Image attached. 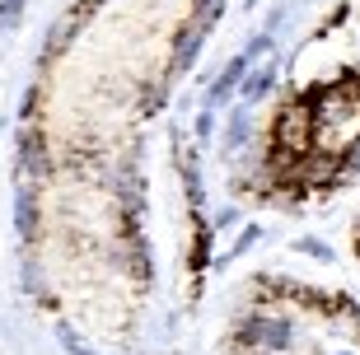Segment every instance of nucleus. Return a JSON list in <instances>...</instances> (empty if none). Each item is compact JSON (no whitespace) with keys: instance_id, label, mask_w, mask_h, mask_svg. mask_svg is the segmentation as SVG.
<instances>
[{"instance_id":"obj_1","label":"nucleus","mask_w":360,"mask_h":355,"mask_svg":"<svg viewBox=\"0 0 360 355\" xmlns=\"http://www.w3.org/2000/svg\"><path fill=\"white\" fill-rule=\"evenodd\" d=\"M290 342H295L290 318H267V314H253V318H248V323L239 328V346H262L267 355H281Z\"/></svg>"},{"instance_id":"obj_2","label":"nucleus","mask_w":360,"mask_h":355,"mask_svg":"<svg viewBox=\"0 0 360 355\" xmlns=\"http://www.w3.org/2000/svg\"><path fill=\"white\" fill-rule=\"evenodd\" d=\"M248 61H253L248 52L229 56V61H225V70H220V75L211 79V89H206V108L229 103V98H234V89H243V79H248Z\"/></svg>"},{"instance_id":"obj_3","label":"nucleus","mask_w":360,"mask_h":355,"mask_svg":"<svg viewBox=\"0 0 360 355\" xmlns=\"http://www.w3.org/2000/svg\"><path fill=\"white\" fill-rule=\"evenodd\" d=\"M201 47H206V33H201L197 24H187V28H178V38H174V61H169V79L187 75V70L197 66V56H201Z\"/></svg>"},{"instance_id":"obj_4","label":"nucleus","mask_w":360,"mask_h":355,"mask_svg":"<svg viewBox=\"0 0 360 355\" xmlns=\"http://www.w3.org/2000/svg\"><path fill=\"white\" fill-rule=\"evenodd\" d=\"M19 169L33 173V178H42V173L52 169V155H47V136H42L38 127H24V131H19Z\"/></svg>"},{"instance_id":"obj_5","label":"nucleus","mask_w":360,"mask_h":355,"mask_svg":"<svg viewBox=\"0 0 360 355\" xmlns=\"http://www.w3.org/2000/svg\"><path fill=\"white\" fill-rule=\"evenodd\" d=\"M14 229H19V238L38 234V197H33V187L14 192Z\"/></svg>"},{"instance_id":"obj_6","label":"nucleus","mask_w":360,"mask_h":355,"mask_svg":"<svg viewBox=\"0 0 360 355\" xmlns=\"http://www.w3.org/2000/svg\"><path fill=\"white\" fill-rule=\"evenodd\" d=\"M271 84H276V61H267V66H257L253 75L243 79V103H257V98H267L271 93Z\"/></svg>"},{"instance_id":"obj_7","label":"nucleus","mask_w":360,"mask_h":355,"mask_svg":"<svg viewBox=\"0 0 360 355\" xmlns=\"http://www.w3.org/2000/svg\"><path fill=\"white\" fill-rule=\"evenodd\" d=\"M70 38H75V14L56 19V24L47 28V38H42V61H47V56H56V52H61V47H66Z\"/></svg>"},{"instance_id":"obj_8","label":"nucleus","mask_w":360,"mask_h":355,"mask_svg":"<svg viewBox=\"0 0 360 355\" xmlns=\"http://www.w3.org/2000/svg\"><path fill=\"white\" fill-rule=\"evenodd\" d=\"M225 5H229V0H192V24H197L201 33H211L215 19L225 14Z\"/></svg>"},{"instance_id":"obj_9","label":"nucleus","mask_w":360,"mask_h":355,"mask_svg":"<svg viewBox=\"0 0 360 355\" xmlns=\"http://www.w3.org/2000/svg\"><path fill=\"white\" fill-rule=\"evenodd\" d=\"M239 145H248V108H234L225 127V150H239Z\"/></svg>"},{"instance_id":"obj_10","label":"nucleus","mask_w":360,"mask_h":355,"mask_svg":"<svg viewBox=\"0 0 360 355\" xmlns=\"http://www.w3.org/2000/svg\"><path fill=\"white\" fill-rule=\"evenodd\" d=\"M211 234L215 229H206V224L197 229V243H192V271H206V266H211Z\"/></svg>"},{"instance_id":"obj_11","label":"nucleus","mask_w":360,"mask_h":355,"mask_svg":"<svg viewBox=\"0 0 360 355\" xmlns=\"http://www.w3.org/2000/svg\"><path fill=\"white\" fill-rule=\"evenodd\" d=\"M295 252H304V257H319V262H333V248H328L323 238H295Z\"/></svg>"},{"instance_id":"obj_12","label":"nucleus","mask_w":360,"mask_h":355,"mask_svg":"<svg viewBox=\"0 0 360 355\" xmlns=\"http://www.w3.org/2000/svg\"><path fill=\"white\" fill-rule=\"evenodd\" d=\"M257 238H262V229H257V224H248V229H243V234H239V243H234V248H229L225 257H220V262H229V257H243V252L253 248Z\"/></svg>"},{"instance_id":"obj_13","label":"nucleus","mask_w":360,"mask_h":355,"mask_svg":"<svg viewBox=\"0 0 360 355\" xmlns=\"http://www.w3.org/2000/svg\"><path fill=\"white\" fill-rule=\"evenodd\" d=\"M24 5L28 0H0V28H14L24 19Z\"/></svg>"},{"instance_id":"obj_14","label":"nucleus","mask_w":360,"mask_h":355,"mask_svg":"<svg viewBox=\"0 0 360 355\" xmlns=\"http://www.w3.org/2000/svg\"><path fill=\"white\" fill-rule=\"evenodd\" d=\"M56 342L66 346V351H70V355H94V351H89V346H84V342H80V337H75V332H70V328H66V323H61V328H56Z\"/></svg>"},{"instance_id":"obj_15","label":"nucleus","mask_w":360,"mask_h":355,"mask_svg":"<svg viewBox=\"0 0 360 355\" xmlns=\"http://www.w3.org/2000/svg\"><path fill=\"white\" fill-rule=\"evenodd\" d=\"M243 52H248V56H262V52H271V33H257V38L248 42Z\"/></svg>"},{"instance_id":"obj_16","label":"nucleus","mask_w":360,"mask_h":355,"mask_svg":"<svg viewBox=\"0 0 360 355\" xmlns=\"http://www.w3.org/2000/svg\"><path fill=\"white\" fill-rule=\"evenodd\" d=\"M229 224H239V206H229V211H220L211 220V229H229Z\"/></svg>"},{"instance_id":"obj_17","label":"nucleus","mask_w":360,"mask_h":355,"mask_svg":"<svg viewBox=\"0 0 360 355\" xmlns=\"http://www.w3.org/2000/svg\"><path fill=\"white\" fill-rule=\"evenodd\" d=\"M206 136H211V108L197 112V141H206Z\"/></svg>"},{"instance_id":"obj_18","label":"nucleus","mask_w":360,"mask_h":355,"mask_svg":"<svg viewBox=\"0 0 360 355\" xmlns=\"http://www.w3.org/2000/svg\"><path fill=\"white\" fill-rule=\"evenodd\" d=\"M356 252H360V238H356Z\"/></svg>"},{"instance_id":"obj_19","label":"nucleus","mask_w":360,"mask_h":355,"mask_svg":"<svg viewBox=\"0 0 360 355\" xmlns=\"http://www.w3.org/2000/svg\"><path fill=\"white\" fill-rule=\"evenodd\" d=\"M0 131H5V122H0Z\"/></svg>"}]
</instances>
